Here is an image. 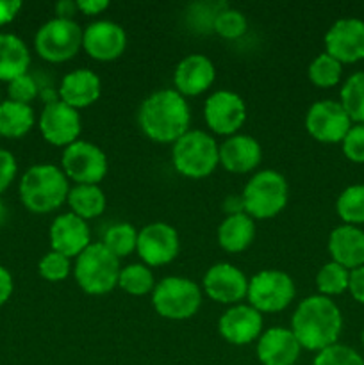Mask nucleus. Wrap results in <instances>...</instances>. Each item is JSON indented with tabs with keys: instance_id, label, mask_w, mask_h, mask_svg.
Instances as JSON below:
<instances>
[{
	"instance_id": "nucleus-1",
	"label": "nucleus",
	"mask_w": 364,
	"mask_h": 365,
	"mask_svg": "<svg viewBox=\"0 0 364 365\" xmlns=\"http://www.w3.org/2000/svg\"><path fill=\"white\" fill-rule=\"evenodd\" d=\"M341 328V310L330 298L321 294L302 299L291 317V331L298 344L309 351L320 353L338 344Z\"/></svg>"
},
{
	"instance_id": "nucleus-2",
	"label": "nucleus",
	"mask_w": 364,
	"mask_h": 365,
	"mask_svg": "<svg viewBox=\"0 0 364 365\" xmlns=\"http://www.w3.org/2000/svg\"><path fill=\"white\" fill-rule=\"evenodd\" d=\"M191 110L175 89H159L146 96L139 109V125L156 143H175L188 132Z\"/></svg>"
},
{
	"instance_id": "nucleus-3",
	"label": "nucleus",
	"mask_w": 364,
	"mask_h": 365,
	"mask_svg": "<svg viewBox=\"0 0 364 365\" xmlns=\"http://www.w3.org/2000/svg\"><path fill=\"white\" fill-rule=\"evenodd\" d=\"M68 178L52 164H36L25 171L20 182V198L29 210L45 214L68 200Z\"/></svg>"
},
{
	"instance_id": "nucleus-4",
	"label": "nucleus",
	"mask_w": 364,
	"mask_h": 365,
	"mask_svg": "<svg viewBox=\"0 0 364 365\" xmlns=\"http://www.w3.org/2000/svg\"><path fill=\"white\" fill-rule=\"evenodd\" d=\"M120 259L113 255L102 242L89 245L75 262V280L79 287L93 296L113 291L120 278Z\"/></svg>"
},
{
	"instance_id": "nucleus-5",
	"label": "nucleus",
	"mask_w": 364,
	"mask_h": 365,
	"mask_svg": "<svg viewBox=\"0 0 364 365\" xmlns=\"http://www.w3.org/2000/svg\"><path fill=\"white\" fill-rule=\"evenodd\" d=\"M175 170L188 178H206L220 164V146L202 130H188L173 143Z\"/></svg>"
},
{
	"instance_id": "nucleus-6",
	"label": "nucleus",
	"mask_w": 364,
	"mask_h": 365,
	"mask_svg": "<svg viewBox=\"0 0 364 365\" xmlns=\"http://www.w3.org/2000/svg\"><path fill=\"white\" fill-rule=\"evenodd\" d=\"M288 182L280 173L273 170H264L253 175L245 185L241 200L245 214L252 220H268L275 217L288 203Z\"/></svg>"
},
{
	"instance_id": "nucleus-7",
	"label": "nucleus",
	"mask_w": 364,
	"mask_h": 365,
	"mask_svg": "<svg viewBox=\"0 0 364 365\" xmlns=\"http://www.w3.org/2000/svg\"><path fill=\"white\" fill-rule=\"evenodd\" d=\"M152 305L161 317L171 321L189 319L202 305V292L193 280L168 277L153 287Z\"/></svg>"
},
{
	"instance_id": "nucleus-8",
	"label": "nucleus",
	"mask_w": 364,
	"mask_h": 365,
	"mask_svg": "<svg viewBox=\"0 0 364 365\" xmlns=\"http://www.w3.org/2000/svg\"><path fill=\"white\" fill-rule=\"evenodd\" d=\"M295 282L284 271L264 269L248 282L250 307L261 314H273L288 309L295 299Z\"/></svg>"
},
{
	"instance_id": "nucleus-9",
	"label": "nucleus",
	"mask_w": 364,
	"mask_h": 365,
	"mask_svg": "<svg viewBox=\"0 0 364 365\" xmlns=\"http://www.w3.org/2000/svg\"><path fill=\"white\" fill-rule=\"evenodd\" d=\"M82 29L75 20H54L41 25L34 38L39 56L50 63H64L77 56L82 46Z\"/></svg>"
},
{
	"instance_id": "nucleus-10",
	"label": "nucleus",
	"mask_w": 364,
	"mask_h": 365,
	"mask_svg": "<svg viewBox=\"0 0 364 365\" xmlns=\"http://www.w3.org/2000/svg\"><path fill=\"white\" fill-rule=\"evenodd\" d=\"M107 157L98 146L88 141H75L63 153V173L77 185H96L107 175Z\"/></svg>"
},
{
	"instance_id": "nucleus-11",
	"label": "nucleus",
	"mask_w": 364,
	"mask_h": 365,
	"mask_svg": "<svg viewBox=\"0 0 364 365\" xmlns=\"http://www.w3.org/2000/svg\"><path fill=\"white\" fill-rule=\"evenodd\" d=\"M305 128L320 143H341L352 128V120L335 100H320L307 110Z\"/></svg>"
},
{
	"instance_id": "nucleus-12",
	"label": "nucleus",
	"mask_w": 364,
	"mask_h": 365,
	"mask_svg": "<svg viewBox=\"0 0 364 365\" xmlns=\"http://www.w3.org/2000/svg\"><path fill=\"white\" fill-rule=\"evenodd\" d=\"M181 250L178 234L168 223H150L143 227L138 234L136 252L148 266L159 267L170 264Z\"/></svg>"
},
{
	"instance_id": "nucleus-13",
	"label": "nucleus",
	"mask_w": 364,
	"mask_h": 365,
	"mask_svg": "<svg viewBox=\"0 0 364 365\" xmlns=\"http://www.w3.org/2000/svg\"><path fill=\"white\" fill-rule=\"evenodd\" d=\"M203 116L209 128L221 135H234L246 120V106L234 91H216L206 100Z\"/></svg>"
},
{
	"instance_id": "nucleus-14",
	"label": "nucleus",
	"mask_w": 364,
	"mask_h": 365,
	"mask_svg": "<svg viewBox=\"0 0 364 365\" xmlns=\"http://www.w3.org/2000/svg\"><path fill=\"white\" fill-rule=\"evenodd\" d=\"M325 48L341 64L364 59V21L359 18L338 20L325 34Z\"/></svg>"
},
{
	"instance_id": "nucleus-15",
	"label": "nucleus",
	"mask_w": 364,
	"mask_h": 365,
	"mask_svg": "<svg viewBox=\"0 0 364 365\" xmlns=\"http://www.w3.org/2000/svg\"><path fill=\"white\" fill-rule=\"evenodd\" d=\"M81 116L77 109L66 106L61 100L46 103L39 118V130L43 138L54 146H70L81 135Z\"/></svg>"
},
{
	"instance_id": "nucleus-16",
	"label": "nucleus",
	"mask_w": 364,
	"mask_h": 365,
	"mask_svg": "<svg viewBox=\"0 0 364 365\" xmlns=\"http://www.w3.org/2000/svg\"><path fill=\"white\" fill-rule=\"evenodd\" d=\"M82 46L96 61H114L127 46V34L123 27L114 21L100 20L88 25L82 34Z\"/></svg>"
},
{
	"instance_id": "nucleus-17",
	"label": "nucleus",
	"mask_w": 364,
	"mask_h": 365,
	"mask_svg": "<svg viewBox=\"0 0 364 365\" xmlns=\"http://www.w3.org/2000/svg\"><path fill=\"white\" fill-rule=\"evenodd\" d=\"M203 291L211 299L218 303H238L248 292V280L232 264H214L203 277Z\"/></svg>"
},
{
	"instance_id": "nucleus-18",
	"label": "nucleus",
	"mask_w": 364,
	"mask_h": 365,
	"mask_svg": "<svg viewBox=\"0 0 364 365\" xmlns=\"http://www.w3.org/2000/svg\"><path fill=\"white\" fill-rule=\"evenodd\" d=\"M50 245H52L54 252L61 253L68 259L79 257L91 245L88 223L82 217L75 216L74 212L61 214L50 227Z\"/></svg>"
},
{
	"instance_id": "nucleus-19",
	"label": "nucleus",
	"mask_w": 364,
	"mask_h": 365,
	"mask_svg": "<svg viewBox=\"0 0 364 365\" xmlns=\"http://www.w3.org/2000/svg\"><path fill=\"white\" fill-rule=\"evenodd\" d=\"M263 330V316L250 305H236L218 321V331L227 342L245 346L256 341Z\"/></svg>"
},
{
	"instance_id": "nucleus-20",
	"label": "nucleus",
	"mask_w": 364,
	"mask_h": 365,
	"mask_svg": "<svg viewBox=\"0 0 364 365\" xmlns=\"http://www.w3.org/2000/svg\"><path fill=\"white\" fill-rule=\"evenodd\" d=\"M216 77L214 64L202 53H191L177 64L173 73L175 91L182 96H196L207 91Z\"/></svg>"
},
{
	"instance_id": "nucleus-21",
	"label": "nucleus",
	"mask_w": 364,
	"mask_h": 365,
	"mask_svg": "<svg viewBox=\"0 0 364 365\" xmlns=\"http://www.w3.org/2000/svg\"><path fill=\"white\" fill-rule=\"evenodd\" d=\"M302 346L288 328H270L257 342V359L263 365H295Z\"/></svg>"
},
{
	"instance_id": "nucleus-22",
	"label": "nucleus",
	"mask_w": 364,
	"mask_h": 365,
	"mask_svg": "<svg viewBox=\"0 0 364 365\" xmlns=\"http://www.w3.org/2000/svg\"><path fill=\"white\" fill-rule=\"evenodd\" d=\"M263 150L257 139L234 134L220 146V164L231 173H250L259 166Z\"/></svg>"
},
{
	"instance_id": "nucleus-23",
	"label": "nucleus",
	"mask_w": 364,
	"mask_h": 365,
	"mask_svg": "<svg viewBox=\"0 0 364 365\" xmlns=\"http://www.w3.org/2000/svg\"><path fill=\"white\" fill-rule=\"evenodd\" d=\"M328 252L334 262L348 271L364 266V232L353 225L334 228L328 237Z\"/></svg>"
},
{
	"instance_id": "nucleus-24",
	"label": "nucleus",
	"mask_w": 364,
	"mask_h": 365,
	"mask_svg": "<svg viewBox=\"0 0 364 365\" xmlns=\"http://www.w3.org/2000/svg\"><path fill=\"white\" fill-rule=\"evenodd\" d=\"M102 84L95 71L91 70H74L71 73L64 75L59 86L61 102L74 109L89 107L100 98Z\"/></svg>"
},
{
	"instance_id": "nucleus-25",
	"label": "nucleus",
	"mask_w": 364,
	"mask_h": 365,
	"mask_svg": "<svg viewBox=\"0 0 364 365\" xmlns=\"http://www.w3.org/2000/svg\"><path fill=\"white\" fill-rule=\"evenodd\" d=\"M256 237V225L248 214H232L218 227V242L228 253L245 252Z\"/></svg>"
},
{
	"instance_id": "nucleus-26",
	"label": "nucleus",
	"mask_w": 364,
	"mask_h": 365,
	"mask_svg": "<svg viewBox=\"0 0 364 365\" xmlns=\"http://www.w3.org/2000/svg\"><path fill=\"white\" fill-rule=\"evenodd\" d=\"M31 56L25 43L14 34H0V81H14L27 73Z\"/></svg>"
},
{
	"instance_id": "nucleus-27",
	"label": "nucleus",
	"mask_w": 364,
	"mask_h": 365,
	"mask_svg": "<svg viewBox=\"0 0 364 365\" xmlns=\"http://www.w3.org/2000/svg\"><path fill=\"white\" fill-rule=\"evenodd\" d=\"M34 125V110L27 103L6 100L0 103V135L21 138Z\"/></svg>"
},
{
	"instance_id": "nucleus-28",
	"label": "nucleus",
	"mask_w": 364,
	"mask_h": 365,
	"mask_svg": "<svg viewBox=\"0 0 364 365\" xmlns=\"http://www.w3.org/2000/svg\"><path fill=\"white\" fill-rule=\"evenodd\" d=\"M68 203L75 216L93 220L106 210V195L98 185H75L68 192Z\"/></svg>"
},
{
	"instance_id": "nucleus-29",
	"label": "nucleus",
	"mask_w": 364,
	"mask_h": 365,
	"mask_svg": "<svg viewBox=\"0 0 364 365\" xmlns=\"http://www.w3.org/2000/svg\"><path fill=\"white\" fill-rule=\"evenodd\" d=\"M339 103L350 120L357 125H364V71L350 75L341 88V100Z\"/></svg>"
},
{
	"instance_id": "nucleus-30",
	"label": "nucleus",
	"mask_w": 364,
	"mask_h": 365,
	"mask_svg": "<svg viewBox=\"0 0 364 365\" xmlns=\"http://www.w3.org/2000/svg\"><path fill=\"white\" fill-rule=\"evenodd\" d=\"M339 217L345 225H363L364 223V184H355L346 187L339 195L335 203Z\"/></svg>"
},
{
	"instance_id": "nucleus-31",
	"label": "nucleus",
	"mask_w": 364,
	"mask_h": 365,
	"mask_svg": "<svg viewBox=\"0 0 364 365\" xmlns=\"http://www.w3.org/2000/svg\"><path fill=\"white\" fill-rule=\"evenodd\" d=\"M138 234L139 232L128 223L113 225V227L106 232V235H103L102 245L106 246L116 259H121V257L131 255L136 250V246H138Z\"/></svg>"
},
{
	"instance_id": "nucleus-32",
	"label": "nucleus",
	"mask_w": 364,
	"mask_h": 365,
	"mask_svg": "<svg viewBox=\"0 0 364 365\" xmlns=\"http://www.w3.org/2000/svg\"><path fill=\"white\" fill-rule=\"evenodd\" d=\"M153 274L143 264H131L120 271L118 287L132 296H145L153 291Z\"/></svg>"
},
{
	"instance_id": "nucleus-33",
	"label": "nucleus",
	"mask_w": 364,
	"mask_h": 365,
	"mask_svg": "<svg viewBox=\"0 0 364 365\" xmlns=\"http://www.w3.org/2000/svg\"><path fill=\"white\" fill-rule=\"evenodd\" d=\"M348 282H350V271L346 267L339 266L338 262H328L318 271L316 274V285L318 291L321 296H338L348 291Z\"/></svg>"
},
{
	"instance_id": "nucleus-34",
	"label": "nucleus",
	"mask_w": 364,
	"mask_h": 365,
	"mask_svg": "<svg viewBox=\"0 0 364 365\" xmlns=\"http://www.w3.org/2000/svg\"><path fill=\"white\" fill-rule=\"evenodd\" d=\"M343 73V64L328 56L327 52L320 53L309 64V78L318 88H332L339 82Z\"/></svg>"
},
{
	"instance_id": "nucleus-35",
	"label": "nucleus",
	"mask_w": 364,
	"mask_h": 365,
	"mask_svg": "<svg viewBox=\"0 0 364 365\" xmlns=\"http://www.w3.org/2000/svg\"><path fill=\"white\" fill-rule=\"evenodd\" d=\"M213 29L216 34H220L225 39H236L243 36L248 29V21H246L245 14L241 11L228 9L225 7L223 11L216 13L213 21Z\"/></svg>"
},
{
	"instance_id": "nucleus-36",
	"label": "nucleus",
	"mask_w": 364,
	"mask_h": 365,
	"mask_svg": "<svg viewBox=\"0 0 364 365\" xmlns=\"http://www.w3.org/2000/svg\"><path fill=\"white\" fill-rule=\"evenodd\" d=\"M313 365H364V359L348 346L334 344L318 353Z\"/></svg>"
},
{
	"instance_id": "nucleus-37",
	"label": "nucleus",
	"mask_w": 364,
	"mask_h": 365,
	"mask_svg": "<svg viewBox=\"0 0 364 365\" xmlns=\"http://www.w3.org/2000/svg\"><path fill=\"white\" fill-rule=\"evenodd\" d=\"M39 274L49 282L64 280L70 274V259L52 250L39 260Z\"/></svg>"
},
{
	"instance_id": "nucleus-38",
	"label": "nucleus",
	"mask_w": 364,
	"mask_h": 365,
	"mask_svg": "<svg viewBox=\"0 0 364 365\" xmlns=\"http://www.w3.org/2000/svg\"><path fill=\"white\" fill-rule=\"evenodd\" d=\"M341 143L346 159L357 164H364V125H352Z\"/></svg>"
},
{
	"instance_id": "nucleus-39",
	"label": "nucleus",
	"mask_w": 364,
	"mask_h": 365,
	"mask_svg": "<svg viewBox=\"0 0 364 365\" xmlns=\"http://www.w3.org/2000/svg\"><path fill=\"white\" fill-rule=\"evenodd\" d=\"M9 96L13 102L29 106V102H32L38 96V84L31 75H21V77L9 82Z\"/></svg>"
},
{
	"instance_id": "nucleus-40",
	"label": "nucleus",
	"mask_w": 364,
	"mask_h": 365,
	"mask_svg": "<svg viewBox=\"0 0 364 365\" xmlns=\"http://www.w3.org/2000/svg\"><path fill=\"white\" fill-rule=\"evenodd\" d=\"M16 175V160L13 153L0 148V192L6 191Z\"/></svg>"
},
{
	"instance_id": "nucleus-41",
	"label": "nucleus",
	"mask_w": 364,
	"mask_h": 365,
	"mask_svg": "<svg viewBox=\"0 0 364 365\" xmlns=\"http://www.w3.org/2000/svg\"><path fill=\"white\" fill-rule=\"evenodd\" d=\"M348 291L353 296V299L364 305V266L350 271Z\"/></svg>"
},
{
	"instance_id": "nucleus-42",
	"label": "nucleus",
	"mask_w": 364,
	"mask_h": 365,
	"mask_svg": "<svg viewBox=\"0 0 364 365\" xmlns=\"http://www.w3.org/2000/svg\"><path fill=\"white\" fill-rule=\"evenodd\" d=\"M21 2L18 0H0V25L9 24L20 11Z\"/></svg>"
},
{
	"instance_id": "nucleus-43",
	"label": "nucleus",
	"mask_w": 364,
	"mask_h": 365,
	"mask_svg": "<svg viewBox=\"0 0 364 365\" xmlns=\"http://www.w3.org/2000/svg\"><path fill=\"white\" fill-rule=\"evenodd\" d=\"M77 7L79 11H82L88 16H95V14H100L102 11H106L109 7V2L107 0H79Z\"/></svg>"
},
{
	"instance_id": "nucleus-44",
	"label": "nucleus",
	"mask_w": 364,
	"mask_h": 365,
	"mask_svg": "<svg viewBox=\"0 0 364 365\" xmlns=\"http://www.w3.org/2000/svg\"><path fill=\"white\" fill-rule=\"evenodd\" d=\"M11 292H13V278L6 267L0 266V307L9 299Z\"/></svg>"
},
{
	"instance_id": "nucleus-45",
	"label": "nucleus",
	"mask_w": 364,
	"mask_h": 365,
	"mask_svg": "<svg viewBox=\"0 0 364 365\" xmlns=\"http://www.w3.org/2000/svg\"><path fill=\"white\" fill-rule=\"evenodd\" d=\"M77 9V2H74V0H61L56 4L57 18H61V20H74Z\"/></svg>"
},
{
	"instance_id": "nucleus-46",
	"label": "nucleus",
	"mask_w": 364,
	"mask_h": 365,
	"mask_svg": "<svg viewBox=\"0 0 364 365\" xmlns=\"http://www.w3.org/2000/svg\"><path fill=\"white\" fill-rule=\"evenodd\" d=\"M223 209H225V212L228 214V216H232V214L245 212V209H243L241 196H228V198L225 200V203H223Z\"/></svg>"
},
{
	"instance_id": "nucleus-47",
	"label": "nucleus",
	"mask_w": 364,
	"mask_h": 365,
	"mask_svg": "<svg viewBox=\"0 0 364 365\" xmlns=\"http://www.w3.org/2000/svg\"><path fill=\"white\" fill-rule=\"evenodd\" d=\"M4 217H6V207H4V203L0 202V223L4 221Z\"/></svg>"
},
{
	"instance_id": "nucleus-48",
	"label": "nucleus",
	"mask_w": 364,
	"mask_h": 365,
	"mask_svg": "<svg viewBox=\"0 0 364 365\" xmlns=\"http://www.w3.org/2000/svg\"><path fill=\"white\" fill-rule=\"evenodd\" d=\"M360 339H363V344H364V330H363V335H360Z\"/></svg>"
}]
</instances>
